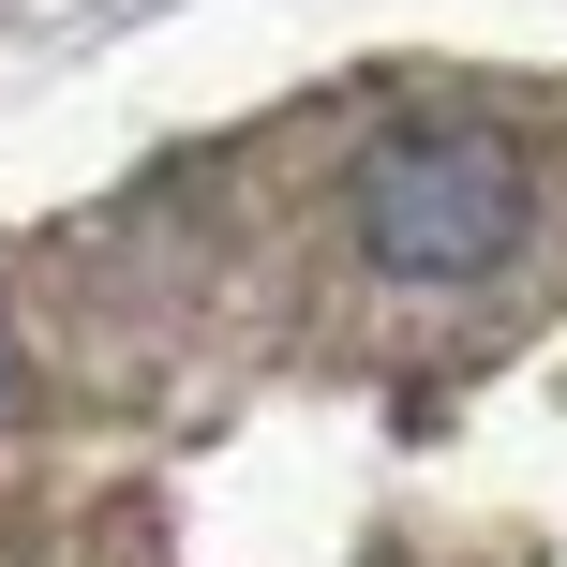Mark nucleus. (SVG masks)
<instances>
[{"label": "nucleus", "instance_id": "nucleus-1", "mask_svg": "<svg viewBox=\"0 0 567 567\" xmlns=\"http://www.w3.org/2000/svg\"><path fill=\"white\" fill-rule=\"evenodd\" d=\"M523 239V150L493 120H403L359 165V255L389 284H478Z\"/></svg>", "mask_w": 567, "mask_h": 567}]
</instances>
